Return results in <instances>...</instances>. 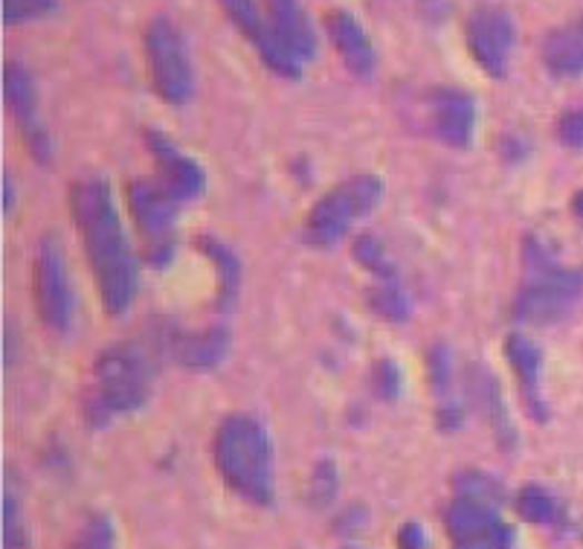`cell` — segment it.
<instances>
[{
	"label": "cell",
	"instance_id": "cell-2",
	"mask_svg": "<svg viewBox=\"0 0 583 549\" xmlns=\"http://www.w3.org/2000/svg\"><path fill=\"white\" fill-rule=\"evenodd\" d=\"M213 460L238 498L267 506L274 500V445L253 416H227L213 439Z\"/></svg>",
	"mask_w": 583,
	"mask_h": 549
},
{
	"label": "cell",
	"instance_id": "cell-28",
	"mask_svg": "<svg viewBox=\"0 0 583 549\" xmlns=\"http://www.w3.org/2000/svg\"><path fill=\"white\" fill-rule=\"evenodd\" d=\"M3 547L23 549L27 547V527H23L21 506L12 494L3 498Z\"/></svg>",
	"mask_w": 583,
	"mask_h": 549
},
{
	"label": "cell",
	"instance_id": "cell-3",
	"mask_svg": "<svg viewBox=\"0 0 583 549\" xmlns=\"http://www.w3.org/2000/svg\"><path fill=\"white\" fill-rule=\"evenodd\" d=\"M151 393V355L146 346L119 343L105 350L93 364L88 393H85V422L105 428L113 419L140 410Z\"/></svg>",
	"mask_w": 583,
	"mask_h": 549
},
{
	"label": "cell",
	"instance_id": "cell-33",
	"mask_svg": "<svg viewBox=\"0 0 583 549\" xmlns=\"http://www.w3.org/2000/svg\"><path fill=\"white\" fill-rule=\"evenodd\" d=\"M12 204H16V186H12L9 175H3V213H9Z\"/></svg>",
	"mask_w": 583,
	"mask_h": 549
},
{
	"label": "cell",
	"instance_id": "cell-1",
	"mask_svg": "<svg viewBox=\"0 0 583 549\" xmlns=\"http://www.w3.org/2000/svg\"><path fill=\"white\" fill-rule=\"evenodd\" d=\"M67 200L105 312H128L137 294V259L119 222L111 186L105 178H81L70 186Z\"/></svg>",
	"mask_w": 583,
	"mask_h": 549
},
{
	"label": "cell",
	"instance_id": "cell-23",
	"mask_svg": "<svg viewBox=\"0 0 583 549\" xmlns=\"http://www.w3.org/2000/svg\"><path fill=\"white\" fill-rule=\"evenodd\" d=\"M366 303H369L372 312L381 320H386V323H404L406 314H409V303H406L404 291L395 283H384L377 285V288H372Z\"/></svg>",
	"mask_w": 583,
	"mask_h": 549
},
{
	"label": "cell",
	"instance_id": "cell-20",
	"mask_svg": "<svg viewBox=\"0 0 583 549\" xmlns=\"http://www.w3.org/2000/svg\"><path fill=\"white\" fill-rule=\"evenodd\" d=\"M467 384H471V393H473V399H476V404L482 408V413H487V419H491V424H494L496 437L503 439L505 445H508L511 439H514V431H511L508 413L503 410V399H500V390H496L494 379H491L487 372L473 370L471 379H467Z\"/></svg>",
	"mask_w": 583,
	"mask_h": 549
},
{
	"label": "cell",
	"instance_id": "cell-5",
	"mask_svg": "<svg viewBox=\"0 0 583 549\" xmlns=\"http://www.w3.org/2000/svg\"><path fill=\"white\" fill-rule=\"evenodd\" d=\"M384 198V184L377 175H352L308 209L303 238L310 247H332L348 233L357 218L369 216Z\"/></svg>",
	"mask_w": 583,
	"mask_h": 549
},
{
	"label": "cell",
	"instance_id": "cell-8",
	"mask_svg": "<svg viewBox=\"0 0 583 549\" xmlns=\"http://www.w3.org/2000/svg\"><path fill=\"white\" fill-rule=\"evenodd\" d=\"M126 195L134 224H137L142 242H146L148 259L166 262V256L171 253V233H175L180 200L160 180L148 178L131 180Z\"/></svg>",
	"mask_w": 583,
	"mask_h": 549
},
{
	"label": "cell",
	"instance_id": "cell-4",
	"mask_svg": "<svg viewBox=\"0 0 583 549\" xmlns=\"http://www.w3.org/2000/svg\"><path fill=\"white\" fill-rule=\"evenodd\" d=\"M525 274L514 297V314L523 323L549 326L566 317L583 294V267H566L557 262L540 238H528L523 251Z\"/></svg>",
	"mask_w": 583,
	"mask_h": 549
},
{
	"label": "cell",
	"instance_id": "cell-11",
	"mask_svg": "<svg viewBox=\"0 0 583 549\" xmlns=\"http://www.w3.org/2000/svg\"><path fill=\"white\" fill-rule=\"evenodd\" d=\"M444 527L453 549H511L514 543V532L494 506L462 494L444 509Z\"/></svg>",
	"mask_w": 583,
	"mask_h": 549
},
{
	"label": "cell",
	"instance_id": "cell-26",
	"mask_svg": "<svg viewBox=\"0 0 583 549\" xmlns=\"http://www.w3.org/2000/svg\"><path fill=\"white\" fill-rule=\"evenodd\" d=\"M59 0H3V21L7 23H27L47 18L56 12Z\"/></svg>",
	"mask_w": 583,
	"mask_h": 549
},
{
	"label": "cell",
	"instance_id": "cell-15",
	"mask_svg": "<svg viewBox=\"0 0 583 549\" xmlns=\"http://www.w3.org/2000/svg\"><path fill=\"white\" fill-rule=\"evenodd\" d=\"M146 146L148 151H151V157H155L160 184L166 186L180 204L198 198L207 175H204V169L195 164L192 157L184 155L166 134L155 131V128H148L146 131Z\"/></svg>",
	"mask_w": 583,
	"mask_h": 549
},
{
	"label": "cell",
	"instance_id": "cell-34",
	"mask_svg": "<svg viewBox=\"0 0 583 549\" xmlns=\"http://www.w3.org/2000/svg\"><path fill=\"white\" fill-rule=\"evenodd\" d=\"M572 213H575V216L583 222V189L575 195V198H572Z\"/></svg>",
	"mask_w": 583,
	"mask_h": 549
},
{
	"label": "cell",
	"instance_id": "cell-9",
	"mask_svg": "<svg viewBox=\"0 0 583 549\" xmlns=\"http://www.w3.org/2000/svg\"><path fill=\"white\" fill-rule=\"evenodd\" d=\"M514 41H517V30H514V18L508 16V9L485 3L467 12L465 45L482 73L503 79L508 73Z\"/></svg>",
	"mask_w": 583,
	"mask_h": 549
},
{
	"label": "cell",
	"instance_id": "cell-6",
	"mask_svg": "<svg viewBox=\"0 0 583 549\" xmlns=\"http://www.w3.org/2000/svg\"><path fill=\"white\" fill-rule=\"evenodd\" d=\"M146 59L157 97L169 105H186L195 97L192 56L180 30L166 16H155L148 21Z\"/></svg>",
	"mask_w": 583,
	"mask_h": 549
},
{
	"label": "cell",
	"instance_id": "cell-10",
	"mask_svg": "<svg viewBox=\"0 0 583 549\" xmlns=\"http://www.w3.org/2000/svg\"><path fill=\"white\" fill-rule=\"evenodd\" d=\"M148 343L160 355L171 357L175 364L186 370H213L224 361L229 350V334L221 326L200 329V332H186V329L155 320L148 326Z\"/></svg>",
	"mask_w": 583,
	"mask_h": 549
},
{
	"label": "cell",
	"instance_id": "cell-14",
	"mask_svg": "<svg viewBox=\"0 0 583 549\" xmlns=\"http://www.w3.org/2000/svg\"><path fill=\"white\" fill-rule=\"evenodd\" d=\"M429 128L451 149H467L476 128V102L458 88H433L427 94Z\"/></svg>",
	"mask_w": 583,
	"mask_h": 549
},
{
	"label": "cell",
	"instance_id": "cell-31",
	"mask_svg": "<svg viewBox=\"0 0 583 549\" xmlns=\"http://www.w3.org/2000/svg\"><path fill=\"white\" fill-rule=\"evenodd\" d=\"M557 137L566 149H583V111H566L557 119Z\"/></svg>",
	"mask_w": 583,
	"mask_h": 549
},
{
	"label": "cell",
	"instance_id": "cell-18",
	"mask_svg": "<svg viewBox=\"0 0 583 549\" xmlns=\"http://www.w3.org/2000/svg\"><path fill=\"white\" fill-rule=\"evenodd\" d=\"M265 12L274 23L276 36L299 65L314 59L317 52V30L299 0H265Z\"/></svg>",
	"mask_w": 583,
	"mask_h": 549
},
{
	"label": "cell",
	"instance_id": "cell-13",
	"mask_svg": "<svg viewBox=\"0 0 583 549\" xmlns=\"http://www.w3.org/2000/svg\"><path fill=\"white\" fill-rule=\"evenodd\" d=\"M3 97H7L9 111L16 117L18 128H21V137L27 143V149L36 160L47 164L52 155V143L50 131L38 117V90L36 79L23 65L18 61H7L3 67Z\"/></svg>",
	"mask_w": 583,
	"mask_h": 549
},
{
	"label": "cell",
	"instance_id": "cell-25",
	"mask_svg": "<svg viewBox=\"0 0 583 549\" xmlns=\"http://www.w3.org/2000/svg\"><path fill=\"white\" fill-rule=\"evenodd\" d=\"M456 489L462 498L482 500V503H491V506L503 498V489H500V483L491 480V477L480 474V471H465V474L456 480Z\"/></svg>",
	"mask_w": 583,
	"mask_h": 549
},
{
	"label": "cell",
	"instance_id": "cell-22",
	"mask_svg": "<svg viewBox=\"0 0 583 549\" xmlns=\"http://www.w3.org/2000/svg\"><path fill=\"white\" fill-rule=\"evenodd\" d=\"M198 245H200V251L207 253L209 259L215 262V267H218V303L229 305L233 303V297H236L238 280H241V274H238L236 253L229 251V247L218 245L215 238H198Z\"/></svg>",
	"mask_w": 583,
	"mask_h": 549
},
{
	"label": "cell",
	"instance_id": "cell-27",
	"mask_svg": "<svg viewBox=\"0 0 583 549\" xmlns=\"http://www.w3.org/2000/svg\"><path fill=\"white\" fill-rule=\"evenodd\" d=\"M355 256L357 262H360L363 267H369L372 274H377L384 283H392L395 280V271H392V265L386 262L384 256V247L377 245L375 238L372 236H360L355 242Z\"/></svg>",
	"mask_w": 583,
	"mask_h": 549
},
{
	"label": "cell",
	"instance_id": "cell-29",
	"mask_svg": "<svg viewBox=\"0 0 583 549\" xmlns=\"http://www.w3.org/2000/svg\"><path fill=\"white\" fill-rule=\"evenodd\" d=\"M334 491H337V471H334L332 462L325 460L319 462L317 474L310 480V498H314V503L325 506L334 498Z\"/></svg>",
	"mask_w": 583,
	"mask_h": 549
},
{
	"label": "cell",
	"instance_id": "cell-16",
	"mask_svg": "<svg viewBox=\"0 0 583 549\" xmlns=\"http://www.w3.org/2000/svg\"><path fill=\"white\" fill-rule=\"evenodd\" d=\"M325 32H328V41L337 50L340 61L346 65V70L357 79H372L377 67L375 47H372L369 32L363 30L360 21H357L352 12L346 9H332L325 16Z\"/></svg>",
	"mask_w": 583,
	"mask_h": 549
},
{
	"label": "cell",
	"instance_id": "cell-30",
	"mask_svg": "<svg viewBox=\"0 0 583 549\" xmlns=\"http://www.w3.org/2000/svg\"><path fill=\"white\" fill-rule=\"evenodd\" d=\"M372 381H375V393L381 399H395L401 386V375L395 361H377L375 372H372Z\"/></svg>",
	"mask_w": 583,
	"mask_h": 549
},
{
	"label": "cell",
	"instance_id": "cell-32",
	"mask_svg": "<svg viewBox=\"0 0 583 549\" xmlns=\"http://www.w3.org/2000/svg\"><path fill=\"white\" fill-rule=\"evenodd\" d=\"M427 547V532L422 523H404L398 529V549H424Z\"/></svg>",
	"mask_w": 583,
	"mask_h": 549
},
{
	"label": "cell",
	"instance_id": "cell-12",
	"mask_svg": "<svg viewBox=\"0 0 583 549\" xmlns=\"http://www.w3.org/2000/svg\"><path fill=\"white\" fill-rule=\"evenodd\" d=\"M218 3H221L229 21L236 23L238 32L259 50L261 61L276 76H281V79H299L303 76V65L290 56L288 47L281 45L274 23H270L267 12H261L256 0H218Z\"/></svg>",
	"mask_w": 583,
	"mask_h": 549
},
{
	"label": "cell",
	"instance_id": "cell-17",
	"mask_svg": "<svg viewBox=\"0 0 583 549\" xmlns=\"http://www.w3.org/2000/svg\"><path fill=\"white\" fill-rule=\"evenodd\" d=\"M505 357H508L511 370L517 375L520 395H523V404L528 410V416L537 419V422H546L549 419V404L543 399V357H540L537 343H532L525 334L514 332L505 337Z\"/></svg>",
	"mask_w": 583,
	"mask_h": 549
},
{
	"label": "cell",
	"instance_id": "cell-7",
	"mask_svg": "<svg viewBox=\"0 0 583 549\" xmlns=\"http://www.w3.org/2000/svg\"><path fill=\"white\" fill-rule=\"evenodd\" d=\"M32 297H36L38 317L52 334H67L73 329L76 294L56 238H45L36 251V259H32Z\"/></svg>",
	"mask_w": 583,
	"mask_h": 549
},
{
	"label": "cell",
	"instance_id": "cell-19",
	"mask_svg": "<svg viewBox=\"0 0 583 549\" xmlns=\"http://www.w3.org/2000/svg\"><path fill=\"white\" fill-rule=\"evenodd\" d=\"M540 59L557 79H575L583 73V16L549 32L540 47Z\"/></svg>",
	"mask_w": 583,
	"mask_h": 549
},
{
	"label": "cell",
	"instance_id": "cell-24",
	"mask_svg": "<svg viewBox=\"0 0 583 549\" xmlns=\"http://www.w3.org/2000/svg\"><path fill=\"white\" fill-rule=\"evenodd\" d=\"M70 549H117V535L113 523L105 514H90L76 532Z\"/></svg>",
	"mask_w": 583,
	"mask_h": 549
},
{
	"label": "cell",
	"instance_id": "cell-21",
	"mask_svg": "<svg viewBox=\"0 0 583 549\" xmlns=\"http://www.w3.org/2000/svg\"><path fill=\"white\" fill-rule=\"evenodd\" d=\"M514 506H517L520 518L537 527H554L561 520V503L543 486H523L514 498Z\"/></svg>",
	"mask_w": 583,
	"mask_h": 549
}]
</instances>
